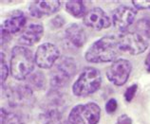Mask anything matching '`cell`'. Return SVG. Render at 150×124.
<instances>
[{
	"instance_id": "obj_1",
	"label": "cell",
	"mask_w": 150,
	"mask_h": 124,
	"mask_svg": "<svg viewBox=\"0 0 150 124\" xmlns=\"http://www.w3.org/2000/svg\"><path fill=\"white\" fill-rule=\"evenodd\" d=\"M121 51L116 35H106L98 39L85 53V59L90 64L113 63Z\"/></svg>"
},
{
	"instance_id": "obj_2",
	"label": "cell",
	"mask_w": 150,
	"mask_h": 124,
	"mask_svg": "<svg viewBox=\"0 0 150 124\" xmlns=\"http://www.w3.org/2000/svg\"><path fill=\"white\" fill-rule=\"evenodd\" d=\"M35 64V58L30 49L23 46H13L10 61V72L13 78L17 81L27 79L34 70Z\"/></svg>"
},
{
	"instance_id": "obj_3",
	"label": "cell",
	"mask_w": 150,
	"mask_h": 124,
	"mask_svg": "<svg viewBox=\"0 0 150 124\" xmlns=\"http://www.w3.org/2000/svg\"><path fill=\"white\" fill-rule=\"evenodd\" d=\"M102 74L92 67L84 68L72 85V93L76 97H86L95 93L102 84Z\"/></svg>"
},
{
	"instance_id": "obj_4",
	"label": "cell",
	"mask_w": 150,
	"mask_h": 124,
	"mask_svg": "<svg viewBox=\"0 0 150 124\" xmlns=\"http://www.w3.org/2000/svg\"><path fill=\"white\" fill-rule=\"evenodd\" d=\"M117 37L120 50L130 55H139L141 53H144L149 46V36L138 30H126L121 32Z\"/></svg>"
},
{
	"instance_id": "obj_5",
	"label": "cell",
	"mask_w": 150,
	"mask_h": 124,
	"mask_svg": "<svg viewBox=\"0 0 150 124\" xmlns=\"http://www.w3.org/2000/svg\"><path fill=\"white\" fill-rule=\"evenodd\" d=\"M101 118V108L95 102L75 105L69 112V124H98Z\"/></svg>"
},
{
	"instance_id": "obj_6",
	"label": "cell",
	"mask_w": 150,
	"mask_h": 124,
	"mask_svg": "<svg viewBox=\"0 0 150 124\" xmlns=\"http://www.w3.org/2000/svg\"><path fill=\"white\" fill-rule=\"evenodd\" d=\"M60 49L57 46L49 42L43 43L35 51V64L40 68L50 69L60 59Z\"/></svg>"
},
{
	"instance_id": "obj_7",
	"label": "cell",
	"mask_w": 150,
	"mask_h": 124,
	"mask_svg": "<svg viewBox=\"0 0 150 124\" xmlns=\"http://www.w3.org/2000/svg\"><path fill=\"white\" fill-rule=\"evenodd\" d=\"M132 71V64L126 59H117L106 70V77L110 83L122 86L129 79Z\"/></svg>"
},
{
	"instance_id": "obj_8",
	"label": "cell",
	"mask_w": 150,
	"mask_h": 124,
	"mask_svg": "<svg viewBox=\"0 0 150 124\" xmlns=\"http://www.w3.org/2000/svg\"><path fill=\"white\" fill-rule=\"evenodd\" d=\"M27 24V17L24 14V13L21 11H13L11 15L7 18L5 21L2 23L1 26V39L5 42L11 37V35L16 34L19 32H21L23 28Z\"/></svg>"
},
{
	"instance_id": "obj_9",
	"label": "cell",
	"mask_w": 150,
	"mask_h": 124,
	"mask_svg": "<svg viewBox=\"0 0 150 124\" xmlns=\"http://www.w3.org/2000/svg\"><path fill=\"white\" fill-rule=\"evenodd\" d=\"M137 11L133 8L121 5L117 7L112 13V24L121 32H126L136 19Z\"/></svg>"
},
{
	"instance_id": "obj_10",
	"label": "cell",
	"mask_w": 150,
	"mask_h": 124,
	"mask_svg": "<svg viewBox=\"0 0 150 124\" xmlns=\"http://www.w3.org/2000/svg\"><path fill=\"white\" fill-rule=\"evenodd\" d=\"M84 24L95 30H102L105 29H108L112 24L111 18L104 10L99 7H95L89 10L85 17L83 18Z\"/></svg>"
},
{
	"instance_id": "obj_11",
	"label": "cell",
	"mask_w": 150,
	"mask_h": 124,
	"mask_svg": "<svg viewBox=\"0 0 150 124\" xmlns=\"http://www.w3.org/2000/svg\"><path fill=\"white\" fill-rule=\"evenodd\" d=\"M61 9V1L58 0H38L30 3L29 13L33 17L43 18L53 14Z\"/></svg>"
},
{
	"instance_id": "obj_12",
	"label": "cell",
	"mask_w": 150,
	"mask_h": 124,
	"mask_svg": "<svg viewBox=\"0 0 150 124\" xmlns=\"http://www.w3.org/2000/svg\"><path fill=\"white\" fill-rule=\"evenodd\" d=\"M44 35V27L39 23H33L26 27L23 30L20 37L18 38V43L23 46H30L41 40Z\"/></svg>"
},
{
	"instance_id": "obj_13",
	"label": "cell",
	"mask_w": 150,
	"mask_h": 124,
	"mask_svg": "<svg viewBox=\"0 0 150 124\" xmlns=\"http://www.w3.org/2000/svg\"><path fill=\"white\" fill-rule=\"evenodd\" d=\"M65 34L66 38L70 44L78 48L84 46L86 41H88V36H86L85 29L77 23H72V24L67 26Z\"/></svg>"
},
{
	"instance_id": "obj_14",
	"label": "cell",
	"mask_w": 150,
	"mask_h": 124,
	"mask_svg": "<svg viewBox=\"0 0 150 124\" xmlns=\"http://www.w3.org/2000/svg\"><path fill=\"white\" fill-rule=\"evenodd\" d=\"M33 97V91L30 86H18L14 90H11L8 98L14 104L24 103Z\"/></svg>"
},
{
	"instance_id": "obj_15",
	"label": "cell",
	"mask_w": 150,
	"mask_h": 124,
	"mask_svg": "<svg viewBox=\"0 0 150 124\" xmlns=\"http://www.w3.org/2000/svg\"><path fill=\"white\" fill-rule=\"evenodd\" d=\"M55 69L58 70L63 75L71 79L77 72V64L75 63L73 58L71 57H64L60 60V62L56 64Z\"/></svg>"
},
{
	"instance_id": "obj_16",
	"label": "cell",
	"mask_w": 150,
	"mask_h": 124,
	"mask_svg": "<svg viewBox=\"0 0 150 124\" xmlns=\"http://www.w3.org/2000/svg\"><path fill=\"white\" fill-rule=\"evenodd\" d=\"M65 8L66 11L75 18H81V17L84 18L86 13L88 11L86 10V6L85 5V2L80 1V0L67 1Z\"/></svg>"
},
{
	"instance_id": "obj_17",
	"label": "cell",
	"mask_w": 150,
	"mask_h": 124,
	"mask_svg": "<svg viewBox=\"0 0 150 124\" xmlns=\"http://www.w3.org/2000/svg\"><path fill=\"white\" fill-rule=\"evenodd\" d=\"M30 84L35 89H42L46 86L45 76L41 72H36L30 77Z\"/></svg>"
},
{
	"instance_id": "obj_18",
	"label": "cell",
	"mask_w": 150,
	"mask_h": 124,
	"mask_svg": "<svg viewBox=\"0 0 150 124\" xmlns=\"http://www.w3.org/2000/svg\"><path fill=\"white\" fill-rule=\"evenodd\" d=\"M1 124H25L20 120L17 116L9 113L4 108H1Z\"/></svg>"
},
{
	"instance_id": "obj_19",
	"label": "cell",
	"mask_w": 150,
	"mask_h": 124,
	"mask_svg": "<svg viewBox=\"0 0 150 124\" xmlns=\"http://www.w3.org/2000/svg\"><path fill=\"white\" fill-rule=\"evenodd\" d=\"M9 76V68L6 64L5 57H4V53H1V85L2 88L4 87V83L6 82V80Z\"/></svg>"
},
{
	"instance_id": "obj_20",
	"label": "cell",
	"mask_w": 150,
	"mask_h": 124,
	"mask_svg": "<svg viewBox=\"0 0 150 124\" xmlns=\"http://www.w3.org/2000/svg\"><path fill=\"white\" fill-rule=\"evenodd\" d=\"M138 90V84L134 83L132 85H130L125 92V99L127 102H131V100L134 99V97L136 95V92Z\"/></svg>"
},
{
	"instance_id": "obj_21",
	"label": "cell",
	"mask_w": 150,
	"mask_h": 124,
	"mask_svg": "<svg viewBox=\"0 0 150 124\" xmlns=\"http://www.w3.org/2000/svg\"><path fill=\"white\" fill-rule=\"evenodd\" d=\"M131 3L137 10H150V0H133Z\"/></svg>"
},
{
	"instance_id": "obj_22",
	"label": "cell",
	"mask_w": 150,
	"mask_h": 124,
	"mask_svg": "<svg viewBox=\"0 0 150 124\" xmlns=\"http://www.w3.org/2000/svg\"><path fill=\"white\" fill-rule=\"evenodd\" d=\"M118 108V102L115 99H110L105 103V111L108 114H113L115 113Z\"/></svg>"
},
{
	"instance_id": "obj_23",
	"label": "cell",
	"mask_w": 150,
	"mask_h": 124,
	"mask_svg": "<svg viewBox=\"0 0 150 124\" xmlns=\"http://www.w3.org/2000/svg\"><path fill=\"white\" fill-rule=\"evenodd\" d=\"M51 25H52L55 29H60L65 25V20L61 15H57L55 16L52 20H51Z\"/></svg>"
},
{
	"instance_id": "obj_24",
	"label": "cell",
	"mask_w": 150,
	"mask_h": 124,
	"mask_svg": "<svg viewBox=\"0 0 150 124\" xmlns=\"http://www.w3.org/2000/svg\"><path fill=\"white\" fill-rule=\"evenodd\" d=\"M115 124H132V118L128 115L123 114L117 118Z\"/></svg>"
},
{
	"instance_id": "obj_25",
	"label": "cell",
	"mask_w": 150,
	"mask_h": 124,
	"mask_svg": "<svg viewBox=\"0 0 150 124\" xmlns=\"http://www.w3.org/2000/svg\"><path fill=\"white\" fill-rule=\"evenodd\" d=\"M144 65H145V69L148 73H150V50L147 54L146 58H145V61H144Z\"/></svg>"
}]
</instances>
